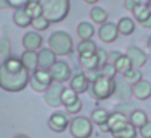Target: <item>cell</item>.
I'll return each instance as SVG.
<instances>
[{
	"label": "cell",
	"mask_w": 151,
	"mask_h": 138,
	"mask_svg": "<svg viewBox=\"0 0 151 138\" xmlns=\"http://www.w3.org/2000/svg\"><path fill=\"white\" fill-rule=\"evenodd\" d=\"M135 28H137V24H135L133 18H130V17L120 18L117 23V31L122 36H132L135 33Z\"/></svg>",
	"instance_id": "obj_19"
},
{
	"label": "cell",
	"mask_w": 151,
	"mask_h": 138,
	"mask_svg": "<svg viewBox=\"0 0 151 138\" xmlns=\"http://www.w3.org/2000/svg\"><path fill=\"white\" fill-rule=\"evenodd\" d=\"M99 130H101V132H104V133H107V132H109V127H107V124H102V125H99Z\"/></svg>",
	"instance_id": "obj_46"
},
{
	"label": "cell",
	"mask_w": 151,
	"mask_h": 138,
	"mask_svg": "<svg viewBox=\"0 0 151 138\" xmlns=\"http://www.w3.org/2000/svg\"><path fill=\"white\" fill-rule=\"evenodd\" d=\"M132 13H133L135 20H137L138 23H141V21H145V20H148V18H151L146 5H137V8H135Z\"/></svg>",
	"instance_id": "obj_34"
},
{
	"label": "cell",
	"mask_w": 151,
	"mask_h": 138,
	"mask_svg": "<svg viewBox=\"0 0 151 138\" xmlns=\"http://www.w3.org/2000/svg\"><path fill=\"white\" fill-rule=\"evenodd\" d=\"M138 133H140L141 138H151V122H148L143 127L138 128Z\"/></svg>",
	"instance_id": "obj_40"
},
{
	"label": "cell",
	"mask_w": 151,
	"mask_h": 138,
	"mask_svg": "<svg viewBox=\"0 0 151 138\" xmlns=\"http://www.w3.org/2000/svg\"><path fill=\"white\" fill-rule=\"evenodd\" d=\"M114 67H115V70H117V73H120V75H124L125 72H128L130 68H133V67H132L130 59H128V57L125 55V54H122L120 59H119L117 62L114 63Z\"/></svg>",
	"instance_id": "obj_31"
},
{
	"label": "cell",
	"mask_w": 151,
	"mask_h": 138,
	"mask_svg": "<svg viewBox=\"0 0 151 138\" xmlns=\"http://www.w3.org/2000/svg\"><path fill=\"white\" fill-rule=\"evenodd\" d=\"M15 138H29V137H28V135H17Z\"/></svg>",
	"instance_id": "obj_49"
},
{
	"label": "cell",
	"mask_w": 151,
	"mask_h": 138,
	"mask_svg": "<svg viewBox=\"0 0 151 138\" xmlns=\"http://www.w3.org/2000/svg\"><path fill=\"white\" fill-rule=\"evenodd\" d=\"M125 55L130 59L132 67H133V68H138V70H140L143 65H146V62H148L146 52H145L143 49H140L138 46H128L127 54H125Z\"/></svg>",
	"instance_id": "obj_9"
},
{
	"label": "cell",
	"mask_w": 151,
	"mask_h": 138,
	"mask_svg": "<svg viewBox=\"0 0 151 138\" xmlns=\"http://www.w3.org/2000/svg\"><path fill=\"white\" fill-rule=\"evenodd\" d=\"M127 124H128V117H125V115L119 114V112H111V114H109L107 127H109V132H111V133L119 132L120 128H124Z\"/></svg>",
	"instance_id": "obj_18"
},
{
	"label": "cell",
	"mask_w": 151,
	"mask_h": 138,
	"mask_svg": "<svg viewBox=\"0 0 151 138\" xmlns=\"http://www.w3.org/2000/svg\"><path fill=\"white\" fill-rule=\"evenodd\" d=\"M133 111H137V106H135L132 101H122L114 107V112H119V114L125 115V117H130V114Z\"/></svg>",
	"instance_id": "obj_29"
},
{
	"label": "cell",
	"mask_w": 151,
	"mask_h": 138,
	"mask_svg": "<svg viewBox=\"0 0 151 138\" xmlns=\"http://www.w3.org/2000/svg\"><path fill=\"white\" fill-rule=\"evenodd\" d=\"M39 5L49 23H60L70 13V0H39Z\"/></svg>",
	"instance_id": "obj_2"
},
{
	"label": "cell",
	"mask_w": 151,
	"mask_h": 138,
	"mask_svg": "<svg viewBox=\"0 0 151 138\" xmlns=\"http://www.w3.org/2000/svg\"><path fill=\"white\" fill-rule=\"evenodd\" d=\"M65 86L62 83H55L52 81L50 86H47V89L44 91V101H46L47 106L50 107H59L62 106V93Z\"/></svg>",
	"instance_id": "obj_8"
},
{
	"label": "cell",
	"mask_w": 151,
	"mask_h": 138,
	"mask_svg": "<svg viewBox=\"0 0 151 138\" xmlns=\"http://www.w3.org/2000/svg\"><path fill=\"white\" fill-rule=\"evenodd\" d=\"M120 55H122V52H119V50H111V52H107V63H112V65H114V63L120 59Z\"/></svg>",
	"instance_id": "obj_41"
},
{
	"label": "cell",
	"mask_w": 151,
	"mask_h": 138,
	"mask_svg": "<svg viewBox=\"0 0 151 138\" xmlns=\"http://www.w3.org/2000/svg\"><path fill=\"white\" fill-rule=\"evenodd\" d=\"M68 130L73 138H89L93 135V122L85 115H76L70 120Z\"/></svg>",
	"instance_id": "obj_5"
},
{
	"label": "cell",
	"mask_w": 151,
	"mask_h": 138,
	"mask_svg": "<svg viewBox=\"0 0 151 138\" xmlns=\"http://www.w3.org/2000/svg\"><path fill=\"white\" fill-rule=\"evenodd\" d=\"M146 7H148V12H150V17H151V0H150V4H148Z\"/></svg>",
	"instance_id": "obj_50"
},
{
	"label": "cell",
	"mask_w": 151,
	"mask_h": 138,
	"mask_svg": "<svg viewBox=\"0 0 151 138\" xmlns=\"http://www.w3.org/2000/svg\"><path fill=\"white\" fill-rule=\"evenodd\" d=\"M124 7H125V10L133 12L135 8H137V2H135V0H125V2H124Z\"/></svg>",
	"instance_id": "obj_43"
},
{
	"label": "cell",
	"mask_w": 151,
	"mask_h": 138,
	"mask_svg": "<svg viewBox=\"0 0 151 138\" xmlns=\"http://www.w3.org/2000/svg\"><path fill=\"white\" fill-rule=\"evenodd\" d=\"M128 122H130L132 125H133L135 128H140V127H143L145 124H148V115H146V112L145 111H141V109H137V111H133L130 114V117H128Z\"/></svg>",
	"instance_id": "obj_22"
},
{
	"label": "cell",
	"mask_w": 151,
	"mask_h": 138,
	"mask_svg": "<svg viewBox=\"0 0 151 138\" xmlns=\"http://www.w3.org/2000/svg\"><path fill=\"white\" fill-rule=\"evenodd\" d=\"M24 12L28 13V17L31 18V20H34V18H39L42 17V10H41V5H39V0H31L29 4L24 7Z\"/></svg>",
	"instance_id": "obj_30"
},
{
	"label": "cell",
	"mask_w": 151,
	"mask_h": 138,
	"mask_svg": "<svg viewBox=\"0 0 151 138\" xmlns=\"http://www.w3.org/2000/svg\"><path fill=\"white\" fill-rule=\"evenodd\" d=\"M31 26L34 28V31H46L47 28L50 26V23L46 20L44 17H39V18H34L31 20Z\"/></svg>",
	"instance_id": "obj_36"
},
{
	"label": "cell",
	"mask_w": 151,
	"mask_h": 138,
	"mask_svg": "<svg viewBox=\"0 0 151 138\" xmlns=\"http://www.w3.org/2000/svg\"><path fill=\"white\" fill-rule=\"evenodd\" d=\"M78 94H76L75 91H73L72 88H63V93H62V106H70V104H73L75 101H78Z\"/></svg>",
	"instance_id": "obj_32"
},
{
	"label": "cell",
	"mask_w": 151,
	"mask_h": 138,
	"mask_svg": "<svg viewBox=\"0 0 151 138\" xmlns=\"http://www.w3.org/2000/svg\"><path fill=\"white\" fill-rule=\"evenodd\" d=\"M83 75H85V78L89 81V85H91L93 81H96V80L99 78V70H83Z\"/></svg>",
	"instance_id": "obj_37"
},
{
	"label": "cell",
	"mask_w": 151,
	"mask_h": 138,
	"mask_svg": "<svg viewBox=\"0 0 151 138\" xmlns=\"http://www.w3.org/2000/svg\"><path fill=\"white\" fill-rule=\"evenodd\" d=\"M96 57H98L99 60V65H104V63H107V52H106V49H102V47H98L96 49Z\"/></svg>",
	"instance_id": "obj_38"
},
{
	"label": "cell",
	"mask_w": 151,
	"mask_h": 138,
	"mask_svg": "<svg viewBox=\"0 0 151 138\" xmlns=\"http://www.w3.org/2000/svg\"><path fill=\"white\" fill-rule=\"evenodd\" d=\"M21 44H23L24 50H37L42 46V36L37 31H28L23 34Z\"/></svg>",
	"instance_id": "obj_12"
},
{
	"label": "cell",
	"mask_w": 151,
	"mask_h": 138,
	"mask_svg": "<svg viewBox=\"0 0 151 138\" xmlns=\"http://www.w3.org/2000/svg\"><path fill=\"white\" fill-rule=\"evenodd\" d=\"M140 26H141V28H145V29H151V18H148V20L141 21Z\"/></svg>",
	"instance_id": "obj_44"
},
{
	"label": "cell",
	"mask_w": 151,
	"mask_h": 138,
	"mask_svg": "<svg viewBox=\"0 0 151 138\" xmlns=\"http://www.w3.org/2000/svg\"><path fill=\"white\" fill-rule=\"evenodd\" d=\"M137 133H138V130L128 122L124 128H120L119 132L112 133V137L114 138H137Z\"/></svg>",
	"instance_id": "obj_28"
},
{
	"label": "cell",
	"mask_w": 151,
	"mask_h": 138,
	"mask_svg": "<svg viewBox=\"0 0 151 138\" xmlns=\"http://www.w3.org/2000/svg\"><path fill=\"white\" fill-rule=\"evenodd\" d=\"M70 88L76 93V94H83L89 89V81L85 78L83 72H76L75 75H72L70 78Z\"/></svg>",
	"instance_id": "obj_14"
},
{
	"label": "cell",
	"mask_w": 151,
	"mask_h": 138,
	"mask_svg": "<svg viewBox=\"0 0 151 138\" xmlns=\"http://www.w3.org/2000/svg\"><path fill=\"white\" fill-rule=\"evenodd\" d=\"M96 42L93 39H88V41H80V44L76 46V50H78L80 57H86V55H93L96 54Z\"/></svg>",
	"instance_id": "obj_23"
},
{
	"label": "cell",
	"mask_w": 151,
	"mask_h": 138,
	"mask_svg": "<svg viewBox=\"0 0 151 138\" xmlns=\"http://www.w3.org/2000/svg\"><path fill=\"white\" fill-rule=\"evenodd\" d=\"M76 34H78V37L81 41H88V39H93L96 31H94V26H93L89 21H81V23L76 26Z\"/></svg>",
	"instance_id": "obj_20"
},
{
	"label": "cell",
	"mask_w": 151,
	"mask_h": 138,
	"mask_svg": "<svg viewBox=\"0 0 151 138\" xmlns=\"http://www.w3.org/2000/svg\"><path fill=\"white\" fill-rule=\"evenodd\" d=\"M23 67L28 70L29 73H34L39 68V62H37V50H24L20 57Z\"/></svg>",
	"instance_id": "obj_15"
},
{
	"label": "cell",
	"mask_w": 151,
	"mask_h": 138,
	"mask_svg": "<svg viewBox=\"0 0 151 138\" xmlns=\"http://www.w3.org/2000/svg\"><path fill=\"white\" fill-rule=\"evenodd\" d=\"M80 65H81L83 70H99V67H101L96 54L86 55V57H80Z\"/></svg>",
	"instance_id": "obj_25"
},
{
	"label": "cell",
	"mask_w": 151,
	"mask_h": 138,
	"mask_svg": "<svg viewBox=\"0 0 151 138\" xmlns=\"http://www.w3.org/2000/svg\"><path fill=\"white\" fill-rule=\"evenodd\" d=\"M132 96L138 101H146L151 98V81L140 80L135 85H132Z\"/></svg>",
	"instance_id": "obj_11"
},
{
	"label": "cell",
	"mask_w": 151,
	"mask_h": 138,
	"mask_svg": "<svg viewBox=\"0 0 151 138\" xmlns=\"http://www.w3.org/2000/svg\"><path fill=\"white\" fill-rule=\"evenodd\" d=\"M83 2H85V4H89V5H96L99 0H83Z\"/></svg>",
	"instance_id": "obj_48"
},
{
	"label": "cell",
	"mask_w": 151,
	"mask_h": 138,
	"mask_svg": "<svg viewBox=\"0 0 151 138\" xmlns=\"http://www.w3.org/2000/svg\"><path fill=\"white\" fill-rule=\"evenodd\" d=\"M31 0H8V4H10V7H13V8H24L28 4H29Z\"/></svg>",
	"instance_id": "obj_42"
},
{
	"label": "cell",
	"mask_w": 151,
	"mask_h": 138,
	"mask_svg": "<svg viewBox=\"0 0 151 138\" xmlns=\"http://www.w3.org/2000/svg\"><path fill=\"white\" fill-rule=\"evenodd\" d=\"M122 76H124V80L128 83V85H135L137 81L143 80V75H141V72L138 68H130L128 72H125Z\"/></svg>",
	"instance_id": "obj_33"
},
{
	"label": "cell",
	"mask_w": 151,
	"mask_h": 138,
	"mask_svg": "<svg viewBox=\"0 0 151 138\" xmlns=\"http://www.w3.org/2000/svg\"><path fill=\"white\" fill-rule=\"evenodd\" d=\"M81 107H83V104H81V101H75L73 104H70V106H67V112L68 114H78V112H81Z\"/></svg>",
	"instance_id": "obj_39"
},
{
	"label": "cell",
	"mask_w": 151,
	"mask_h": 138,
	"mask_svg": "<svg viewBox=\"0 0 151 138\" xmlns=\"http://www.w3.org/2000/svg\"><path fill=\"white\" fill-rule=\"evenodd\" d=\"M49 73L52 76V81L63 85L65 81H70V78H72V67L65 60H57L49 68Z\"/></svg>",
	"instance_id": "obj_7"
},
{
	"label": "cell",
	"mask_w": 151,
	"mask_h": 138,
	"mask_svg": "<svg viewBox=\"0 0 151 138\" xmlns=\"http://www.w3.org/2000/svg\"><path fill=\"white\" fill-rule=\"evenodd\" d=\"M99 75L114 80L115 76H117V70H115V67L112 65V63H104L102 67H99Z\"/></svg>",
	"instance_id": "obj_35"
},
{
	"label": "cell",
	"mask_w": 151,
	"mask_h": 138,
	"mask_svg": "<svg viewBox=\"0 0 151 138\" xmlns=\"http://www.w3.org/2000/svg\"><path fill=\"white\" fill-rule=\"evenodd\" d=\"M109 114H111V112H107L106 109H102V107H96L94 111L91 112V122H93V124H96V125L107 124Z\"/></svg>",
	"instance_id": "obj_27"
},
{
	"label": "cell",
	"mask_w": 151,
	"mask_h": 138,
	"mask_svg": "<svg viewBox=\"0 0 151 138\" xmlns=\"http://www.w3.org/2000/svg\"><path fill=\"white\" fill-rule=\"evenodd\" d=\"M137 2V5H148L150 4V0H135Z\"/></svg>",
	"instance_id": "obj_47"
},
{
	"label": "cell",
	"mask_w": 151,
	"mask_h": 138,
	"mask_svg": "<svg viewBox=\"0 0 151 138\" xmlns=\"http://www.w3.org/2000/svg\"><path fill=\"white\" fill-rule=\"evenodd\" d=\"M114 89H115V80L99 76L96 81H93L89 85L88 91L93 99H96V101H106V99L114 96Z\"/></svg>",
	"instance_id": "obj_4"
},
{
	"label": "cell",
	"mask_w": 151,
	"mask_h": 138,
	"mask_svg": "<svg viewBox=\"0 0 151 138\" xmlns=\"http://www.w3.org/2000/svg\"><path fill=\"white\" fill-rule=\"evenodd\" d=\"M49 49L55 55H70L73 52V39L67 31H54L49 36Z\"/></svg>",
	"instance_id": "obj_3"
},
{
	"label": "cell",
	"mask_w": 151,
	"mask_h": 138,
	"mask_svg": "<svg viewBox=\"0 0 151 138\" xmlns=\"http://www.w3.org/2000/svg\"><path fill=\"white\" fill-rule=\"evenodd\" d=\"M68 119H67L65 114H62V112H54L52 115L49 117V128L54 132H57V133H62V132H65L67 128H68Z\"/></svg>",
	"instance_id": "obj_13"
},
{
	"label": "cell",
	"mask_w": 151,
	"mask_h": 138,
	"mask_svg": "<svg viewBox=\"0 0 151 138\" xmlns=\"http://www.w3.org/2000/svg\"><path fill=\"white\" fill-rule=\"evenodd\" d=\"M89 17H91V20L94 21V23H98V24H104L106 21H107V18H109V15H107V12L104 10V8H101V7H93L91 8V12H89Z\"/></svg>",
	"instance_id": "obj_26"
},
{
	"label": "cell",
	"mask_w": 151,
	"mask_h": 138,
	"mask_svg": "<svg viewBox=\"0 0 151 138\" xmlns=\"http://www.w3.org/2000/svg\"><path fill=\"white\" fill-rule=\"evenodd\" d=\"M13 21H15V24L20 26V28H28L31 24V18L28 17V13L24 12V8H18V10H15Z\"/></svg>",
	"instance_id": "obj_24"
},
{
	"label": "cell",
	"mask_w": 151,
	"mask_h": 138,
	"mask_svg": "<svg viewBox=\"0 0 151 138\" xmlns=\"http://www.w3.org/2000/svg\"><path fill=\"white\" fill-rule=\"evenodd\" d=\"M5 8H10L8 0H0V10H5Z\"/></svg>",
	"instance_id": "obj_45"
},
{
	"label": "cell",
	"mask_w": 151,
	"mask_h": 138,
	"mask_svg": "<svg viewBox=\"0 0 151 138\" xmlns=\"http://www.w3.org/2000/svg\"><path fill=\"white\" fill-rule=\"evenodd\" d=\"M52 83V76H50L49 70H42L37 68L34 73H31L29 78V86L37 93H44L47 89V86H50Z\"/></svg>",
	"instance_id": "obj_6"
},
{
	"label": "cell",
	"mask_w": 151,
	"mask_h": 138,
	"mask_svg": "<svg viewBox=\"0 0 151 138\" xmlns=\"http://www.w3.org/2000/svg\"><path fill=\"white\" fill-rule=\"evenodd\" d=\"M31 73L23 67L20 57H13L0 65V88L8 93L23 91L29 85Z\"/></svg>",
	"instance_id": "obj_1"
},
{
	"label": "cell",
	"mask_w": 151,
	"mask_h": 138,
	"mask_svg": "<svg viewBox=\"0 0 151 138\" xmlns=\"http://www.w3.org/2000/svg\"><path fill=\"white\" fill-rule=\"evenodd\" d=\"M10 57H12V42H10L8 34L5 33L2 36V39H0V65L5 63Z\"/></svg>",
	"instance_id": "obj_21"
},
{
	"label": "cell",
	"mask_w": 151,
	"mask_h": 138,
	"mask_svg": "<svg viewBox=\"0 0 151 138\" xmlns=\"http://www.w3.org/2000/svg\"><path fill=\"white\" fill-rule=\"evenodd\" d=\"M115 89H114V96L117 99L122 101H128L132 98V85H128L124 78H117L115 76Z\"/></svg>",
	"instance_id": "obj_17"
},
{
	"label": "cell",
	"mask_w": 151,
	"mask_h": 138,
	"mask_svg": "<svg viewBox=\"0 0 151 138\" xmlns=\"http://www.w3.org/2000/svg\"><path fill=\"white\" fill-rule=\"evenodd\" d=\"M148 49H150V52H151V37L148 39Z\"/></svg>",
	"instance_id": "obj_51"
},
{
	"label": "cell",
	"mask_w": 151,
	"mask_h": 138,
	"mask_svg": "<svg viewBox=\"0 0 151 138\" xmlns=\"http://www.w3.org/2000/svg\"><path fill=\"white\" fill-rule=\"evenodd\" d=\"M98 36H99V39H101L102 42H106V44L114 42V41L119 37L117 24H115V23H111V21H106L104 24H101V26H99Z\"/></svg>",
	"instance_id": "obj_10"
},
{
	"label": "cell",
	"mask_w": 151,
	"mask_h": 138,
	"mask_svg": "<svg viewBox=\"0 0 151 138\" xmlns=\"http://www.w3.org/2000/svg\"><path fill=\"white\" fill-rule=\"evenodd\" d=\"M37 62H39V68L42 70H49L54 63L57 62V55L49 49V47H44L37 52Z\"/></svg>",
	"instance_id": "obj_16"
}]
</instances>
